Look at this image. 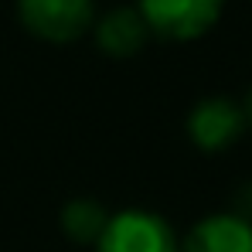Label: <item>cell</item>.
Instances as JSON below:
<instances>
[{"label":"cell","mask_w":252,"mask_h":252,"mask_svg":"<svg viewBox=\"0 0 252 252\" xmlns=\"http://www.w3.org/2000/svg\"><path fill=\"white\" fill-rule=\"evenodd\" d=\"M232 215H239L242 221L252 225V184H246V188L235 194V211H232Z\"/></svg>","instance_id":"cell-8"},{"label":"cell","mask_w":252,"mask_h":252,"mask_svg":"<svg viewBox=\"0 0 252 252\" xmlns=\"http://www.w3.org/2000/svg\"><path fill=\"white\" fill-rule=\"evenodd\" d=\"M181 252H252V225L239 215H208L188 232Z\"/></svg>","instance_id":"cell-5"},{"label":"cell","mask_w":252,"mask_h":252,"mask_svg":"<svg viewBox=\"0 0 252 252\" xmlns=\"http://www.w3.org/2000/svg\"><path fill=\"white\" fill-rule=\"evenodd\" d=\"M225 0H140V17L147 21L150 34L167 41H194L208 34L221 17Z\"/></svg>","instance_id":"cell-1"},{"label":"cell","mask_w":252,"mask_h":252,"mask_svg":"<svg viewBox=\"0 0 252 252\" xmlns=\"http://www.w3.org/2000/svg\"><path fill=\"white\" fill-rule=\"evenodd\" d=\"M242 113H246V123H252V92H249V102H246V109H242Z\"/></svg>","instance_id":"cell-9"},{"label":"cell","mask_w":252,"mask_h":252,"mask_svg":"<svg viewBox=\"0 0 252 252\" xmlns=\"http://www.w3.org/2000/svg\"><path fill=\"white\" fill-rule=\"evenodd\" d=\"M147 38H150V28H147V21L140 17L136 7H116L109 14H102L99 24H95V41L113 58L136 55L147 44Z\"/></svg>","instance_id":"cell-6"},{"label":"cell","mask_w":252,"mask_h":252,"mask_svg":"<svg viewBox=\"0 0 252 252\" xmlns=\"http://www.w3.org/2000/svg\"><path fill=\"white\" fill-rule=\"evenodd\" d=\"M106 221H109L106 208L89 201V198H79V201H72L62 211V228L75 242H99V235L106 232Z\"/></svg>","instance_id":"cell-7"},{"label":"cell","mask_w":252,"mask_h":252,"mask_svg":"<svg viewBox=\"0 0 252 252\" xmlns=\"http://www.w3.org/2000/svg\"><path fill=\"white\" fill-rule=\"evenodd\" d=\"M17 17L34 38L68 44L79 41L92 28L95 3L92 0H17Z\"/></svg>","instance_id":"cell-2"},{"label":"cell","mask_w":252,"mask_h":252,"mask_svg":"<svg viewBox=\"0 0 252 252\" xmlns=\"http://www.w3.org/2000/svg\"><path fill=\"white\" fill-rule=\"evenodd\" d=\"M99 252H181L174 228L167 218L154 215V211L129 208L120 211L106 221V232L95 242Z\"/></svg>","instance_id":"cell-3"},{"label":"cell","mask_w":252,"mask_h":252,"mask_svg":"<svg viewBox=\"0 0 252 252\" xmlns=\"http://www.w3.org/2000/svg\"><path fill=\"white\" fill-rule=\"evenodd\" d=\"M242 129H246L242 106H235L232 99H221V95L198 102L188 116V136L194 140V147L211 150V154L232 147L242 136Z\"/></svg>","instance_id":"cell-4"}]
</instances>
